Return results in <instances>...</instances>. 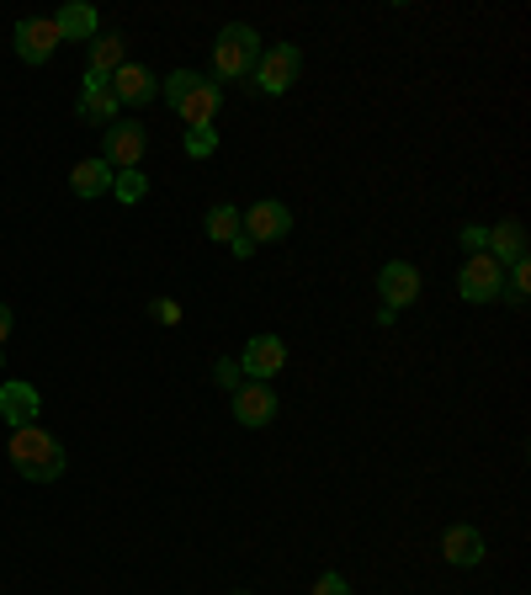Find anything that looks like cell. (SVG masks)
Masks as SVG:
<instances>
[{"label":"cell","mask_w":531,"mask_h":595,"mask_svg":"<svg viewBox=\"0 0 531 595\" xmlns=\"http://www.w3.org/2000/svg\"><path fill=\"white\" fill-rule=\"evenodd\" d=\"M277 410H282V399H277V388H271V383H239L235 388V420L245 425V431H261V425H271Z\"/></svg>","instance_id":"9"},{"label":"cell","mask_w":531,"mask_h":595,"mask_svg":"<svg viewBox=\"0 0 531 595\" xmlns=\"http://www.w3.org/2000/svg\"><path fill=\"white\" fill-rule=\"evenodd\" d=\"M213 149H218V133L213 128H186V154L192 160H207Z\"/></svg>","instance_id":"24"},{"label":"cell","mask_w":531,"mask_h":595,"mask_svg":"<svg viewBox=\"0 0 531 595\" xmlns=\"http://www.w3.org/2000/svg\"><path fill=\"white\" fill-rule=\"evenodd\" d=\"M239 235L256 239V245H271V239H288L293 235V213H288V203H277V197H266V203H256V208L239 213Z\"/></svg>","instance_id":"6"},{"label":"cell","mask_w":531,"mask_h":595,"mask_svg":"<svg viewBox=\"0 0 531 595\" xmlns=\"http://www.w3.org/2000/svg\"><path fill=\"white\" fill-rule=\"evenodd\" d=\"M37 415H43V399H37V388H32V383H0V420H6L11 431L37 425Z\"/></svg>","instance_id":"12"},{"label":"cell","mask_w":531,"mask_h":595,"mask_svg":"<svg viewBox=\"0 0 531 595\" xmlns=\"http://www.w3.org/2000/svg\"><path fill=\"white\" fill-rule=\"evenodd\" d=\"M80 118L96 128H112L118 122V96L107 90V75H90L86 69V90H80Z\"/></svg>","instance_id":"14"},{"label":"cell","mask_w":531,"mask_h":595,"mask_svg":"<svg viewBox=\"0 0 531 595\" xmlns=\"http://www.w3.org/2000/svg\"><path fill=\"white\" fill-rule=\"evenodd\" d=\"M463 245H468L473 256H484V245H489V229H484V224H468V229H463Z\"/></svg>","instance_id":"28"},{"label":"cell","mask_w":531,"mask_h":595,"mask_svg":"<svg viewBox=\"0 0 531 595\" xmlns=\"http://www.w3.org/2000/svg\"><path fill=\"white\" fill-rule=\"evenodd\" d=\"M235 235H239V208H235V203H218V208L207 213V239L229 245Z\"/></svg>","instance_id":"20"},{"label":"cell","mask_w":531,"mask_h":595,"mask_svg":"<svg viewBox=\"0 0 531 595\" xmlns=\"http://www.w3.org/2000/svg\"><path fill=\"white\" fill-rule=\"evenodd\" d=\"M235 361L250 383H271L288 367V340L282 335H256V340H245V357H235Z\"/></svg>","instance_id":"7"},{"label":"cell","mask_w":531,"mask_h":595,"mask_svg":"<svg viewBox=\"0 0 531 595\" xmlns=\"http://www.w3.org/2000/svg\"><path fill=\"white\" fill-rule=\"evenodd\" d=\"M235 595H250V591H235Z\"/></svg>","instance_id":"31"},{"label":"cell","mask_w":531,"mask_h":595,"mask_svg":"<svg viewBox=\"0 0 531 595\" xmlns=\"http://www.w3.org/2000/svg\"><path fill=\"white\" fill-rule=\"evenodd\" d=\"M297 75H303V54H297L293 43H271V48H261L250 80H256L261 96H288L297 86Z\"/></svg>","instance_id":"3"},{"label":"cell","mask_w":531,"mask_h":595,"mask_svg":"<svg viewBox=\"0 0 531 595\" xmlns=\"http://www.w3.org/2000/svg\"><path fill=\"white\" fill-rule=\"evenodd\" d=\"M107 90L118 96V107H149V101L160 96V80L149 75L144 64H122L118 75L107 80Z\"/></svg>","instance_id":"11"},{"label":"cell","mask_w":531,"mask_h":595,"mask_svg":"<svg viewBox=\"0 0 531 595\" xmlns=\"http://www.w3.org/2000/svg\"><path fill=\"white\" fill-rule=\"evenodd\" d=\"M457 293L468 298V303H495V298H505V267L495 256H468L463 271H457Z\"/></svg>","instance_id":"5"},{"label":"cell","mask_w":531,"mask_h":595,"mask_svg":"<svg viewBox=\"0 0 531 595\" xmlns=\"http://www.w3.org/2000/svg\"><path fill=\"white\" fill-rule=\"evenodd\" d=\"M213 378H218V388H229V393H235V388L245 383V372H239V361H235V357H218V361H213Z\"/></svg>","instance_id":"25"},{"label":"cell","mask_w":531,"mask_h":595,"mask_svg":"<svg viewBox=\"0 0 531 595\" xmlns=\"http://www.w3.org/2000/svg\"><path fill=\"white\" fill-rule=\"evenodd\" d=\"M484 256H495L500 267H516V261H527V224H516V218H505L489 229V245H484Z\"/></svg>","instance_id":"15"},{"label":"cell","mask_w":531,"mask_h":595,"mask_svg":"<svg viewBox=\"0 0 531 595\" xmlns=\"http://www.w3.org/2000/svg\"><path fill=\"white\" fill-rule=\"evenodd\" d=\"M0 361H6V357H0Z\"/></svg>","instance_id":"32"},{"label":"cell","mask_w":531,"mask_h":595,"mask_svg":"<svg viewBox=\"0 0 531 595\" xmlns=\"http://www.w3.org/2000/svg\"><path fill=\"white\" fill-rule=\"evenodd\" d=\"M112 186H118V203H144V197H149L144 171H118V176H112Z\"/></svg>","instance_id":"23"},{"label":"cell","mask_w":531,"mask_h":595,"mask_svg":"<svg viewBox=\"0 0 531 595\" xmlns=\"http://www.w3.org/2000/svg\"><path fill=\"white\" fill-rule=\"evenodd\" d=\"M378 298H383V309H410L414 298H420V271L410 267V261H388L383 271H378Z\"/></svg>","instance_id":"10"},{"label":"cell","mask_w":531,"mask_h":595,"mask_svg":"<svg viewBox=\"0 0 531 595\" xmlns=\"http://www.w3.org/2000/svg\"><path fill=\"white\" fill-rule=\"evenodd\" d=\"M0 340H11V309L0 303Z\"/></svg>","instance_id":"30"},{"label":"cell","mask_w":531,"mask_h":595,"mask_svg":"<svg viewBox=\"0 0 531 595\" xmlns=\"http://www.w3.org/2000/svg\"><path fill=\"white\" fill-rule=\"evenodd\" d=\"M218 107H224V90L213 86V80H197V86L186 90V101L176 107V118L186 122V128H213Z\"/></svg>","instance_id":"13"},{"label":"cell","mask_w":531,"mask_h":595,"mask_svg":"<svg viewBox=\"0 0 531 595\" xmlns=\"http://www.w3.org/2000/svg\"><path fill=\"white\" fill-rule=\"evenodd\" d=\"M197 80H203V75H197V69H171V75H165V80H160V96H165V107H171V112H176L181 101H186V90L197 86Z\"/></svg>","instance_id":"21"},{"label":"cell","mask_w":531,"mask_h":595,"mask_svg":"<svg viewBox=\"0 0 531 595\" xmlns=\"http://www.w3.org/2000/svg\"><path fill=\"white\" fill-rule=\"evenodd\" d=\"M54 48H59L54 17H22V22H17V60L22 64H48Z\"/></svg>","instance_id":"8"},{"label":"cell","mask_w":531,"mask_h":595,"mask_svg":"<svg viewBox=\"0 0 531 595\" xmlns=\"http://www.w3.org/2000/svg\"><path fill=\"white\" fill-rule=\"evenodd\" d=\"M122 64H128V37L122 32H96L90 37V75H118Z\"/></svg>","instance_id":"17"},{"label":"cell","mask_w":531,"mask_h":595,"mask_svg":"<svg viewBox=\"0 0 531 595\" xmlns=\"http://www.w3.org/2000/svg\"><path fill=\"white\" fill-rule=\"evenodd\" d=\"M149 149V128L133 118H118L112 128H101V160L112 165V171H133L139 160H144Z\"/></svg>","instance_id":"4"},{"label":"cell","mask_w":531,"mask_h":595,"mask_svg":"<svg viewBox=\"0 0 531 595\" xmlns=\"http://www.w3.org/2000/svg\"><path fill=\"white\" fill-rule=\"evenodd\" d=\"M54 28H59V43H86V37H96V6L69 0L54 11Z\"/></svg>","instance_id":"18"},{"label":"cell","mask_w":531,"mask_h":595,"mask_svg":"<svg viewBox=\"0 0 531 595\" xmlns=\"http://www.w3.org/2000/svg\"><path fill=\"white\" fill-rule=\"evenodd\" d=\"M442 559L446 564H457V569H478L484 564V537L473 532V527H446Z\"/></svg>","instance_id":"16"},{"label":"cell","mask_w":531,"mask_h":595,"mask_svg":"<svg viewBox=\"0 0 531 595\" xmlns=\"http://www.w3.org/2000/svg\"><path fill=\"white\" fill-rule=\"evenodd\" d=\"M112 176H118V171H112L101 154H96V160H80V165L69 171V192H75V197H101V192H112Z\"/></svg>","instance_id":"19"},{"label":"cell","mask_w":531,"mask_h":595,"mask_svg":"<svg viewBox=\"0 0 531 595\" xmlns=\"http://www.w3.org/2000/svg\"><path fill=\"white\" fill-rule=\"evenodd\" d=\"M527 293H531V261H516V267L505 271V303H527Z\"/></svg>","instance_id":"22"},{"label":"cell","mask_w":531,"mask_h":595,"mask_svg":"<svg viewBox=\"0 0 531 595\" xmlns=\"http://www.w3.org/2000/svg\"><path fill=\"white\" fill-rule=\"evenodd\" d=\"M256 60H261V32L245 28V22H229L213 43V75L218 80H245L256 75Z\"/></svg>","instance_id":"2"},{"label":"cell","mask_w":531,"mask_h":595,"mask_svg":"<svg viewBox=\"0 0 531 595\" xmlns=\"http://www.w3.org/2000/svg\"><path fill=\"white\" fill-rule=\"evenodd\" d=\"M229 250H235L239 261H250V256H256V239H245V235H235V239H229Z\"/></svg>","instance_id":"29"},{"label":"cell","mask_w":531,"mask_h":595,"mask_svg":"<svg viewBox=\"0 0 531 595\" xmlns=\"http://www.w3.org/2000/svg\"><path fill=\"white\" fill-rule=\"evenodd\" d=\"M11 468L28 478V484H54V478H64V468H69V457H64L59 436H48L43 425H22V431H11Z\"/></svg>","instance_id":"1"},{"label":"cell","mask_w":531,"mask_h":595,"mask_svg":"<svg viewBox=\"0 0 531 595\" xmlns=\"http://www.w3.org/2000/svg\"><path fill=\"white\" fill-rule=\"evenodd\" d=\"M314 595H351V585H346V574H319Z\"/></svg>","instance_id":"27"},{"label":"cell","mask_w":531,"mask_h":595,"mask_svg":"<svg viewBox=\"0 0 531 595\" xmlns=\"http://www.w3.org/2000/svg\"><path fill=\"white\" fill-rule=\"evenodd\" d=\"M149 314H154L160 325H181V303H171V298H154V303H149Z\"/></svg>","instance_id":"26"}]
</instances>
